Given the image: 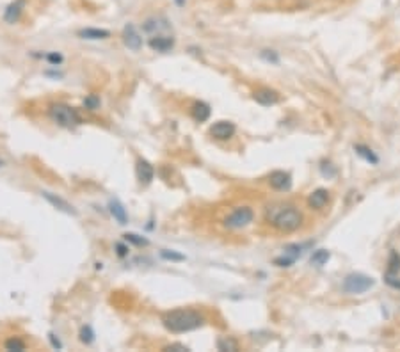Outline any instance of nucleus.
<instances>
[{
    "instance_id": "nucleus-1",
    "label": "nucleus",
    "mask_w": 400,
    "mask_h": 352,
    "mask_svg": "<svg viewBox=\"0 0 400 352\" xmlns=\"http://www.w3.org/2000/svg\"><path fill=\"white\" fill-rule=\"evenodd\" d=\"M162 324L171 332H188L201 327L205 324V317L194 309H174L162 317Z\"/></svg>"
},
{
    "instance_id": "nucleus-2",
    "label": "nucleus",
    "mask_w": 400,
    "mask_h": 352,
    "mask_svg": "<svg viewBox=\"0 0 400 352\" xmlns=\"http://www.w3.org/2000/svg\"><path fill=\"white\" fill-rule=\"evenodd\" d=\"M272 224H274V228H278L279 231L290 233V231H295L302 224V215H301V212L292 207L281 208V210L272 217Z\"/></svg>"
},
{
    "instance_id": "nucleus-3",
    "label": "nucleus",
    "mask_w": 400,
    "mask_h": 352,
    "mask_svg": "<svg viewBox=\"0 0 400 352\" xmlns=\"http://www.w3.org/2000/svg\"><path fill=\"white\" fill-rule=\"evenodd\" d=\"M48 114H50L52 121L64 126V128H71V126L80 125V116L77 114V110L71 109L66 103H54V105H50Z\"/></svg>"
},
{
    "instance_id": "nucleus-4",
    "label": "nucleus",
    "mask_w": 400,
    "mask_h": 352,
    "mask_svg": "<svg viewBox=\"0 0 400 352\" xmlns=\"http://www.w3.org/2000/svg\"><path fill=\"white\" fill-rule=\"evenodd\" d=\"M375 285L373 278L361 272H352L343 279V292L347 293H365Z\"/></svg>"
},
{
    "instance_id": "nucleus-5",
    "label": "nucleus",
    "mask_w": 400,
    "mask_h": 352,
    "mask_svg": "<svg viewBox=\"0 0 400 352\" xmlns=\"http://www.w3.org/2000/svg\"><path fill=\"white\" fill-rule=\"evenodd\" d=\"M253 219H255V212L249 207H240V208H235V210L224 219V226L230 228V230H239V228L251 224Z\"/></svg>"
},
{
    "instance_id": "nucleus-6",
    "label": "nucleus",
    "mask_w": 400,
    "mask_h": 352,
    "mask_svg": "<svg viewBox=\"0 0 400 352\" xmlns=\"http://www.w3.org/2000/svg\"><path fill=\"white\" fill-rule=\"evenodd\" d=\"M235 130L237 128L232 121H217V123H214L212 128H210V135H212L214 139H217V141H226V139L233 137Z\"/></svg>"
},
{
    "instance_id": "nucleus-7",
    "label": "nucleus",
    "mask_w": 400,
    "mask_h": 352,
    "mask_svg": "<svg viewBox=\"0 0 400 352\" xmlns=\"http://www.w3.org/2000/svg\"><path fill=\"white\" fill-rule=\"evenodd\" d=\"M43 194V198L48 201V203L52 205L54 208H57L59 212H63V214H68V215H77V210L73 208V205H70L66 200H63L61 196L54 194V192H41Z\"/></svg>"
},
{
    "instance_id": "nucleus-8",
    "label": "nucleus",
    "mask_w": 400,
    "mask_h": 352,
    "mask_svg": "<svg viewBox=\"0 0 400 352\" xmlns=\"http://www.w3.org/2000/svg\"><path fill=\"white\" fill-rule=\"evenodd\" d=\"M123 43L125 47H128L130 50L133 52H139L142 48V38L133 25H126L125 31H123Z\"/></svg>"
},
{
    "instance_id": "nucleus-9",
    "label": "nucleus",
    "mask_w": 400,
    "mask_h": 352,
    "mask_svg": "<svg viewBox=\"0 0 400 352\" xmlns=\"http://www.w3.org/2000/svg\"><path fill=\"white\" fill-rule=\"evenodd\" d=\"M269 184L276 191H288L292 187V176L285 171H274L269 176Z\"/></svg>"
},
{
    "instance_id": "nucleus-10",
    "label": "nucleus",
    "mask_w": 400,
    "mask_h": 352,
    "mask_svg": "<svg viewBox=\"0 0 400 352\" xmlns=\"http://www.w3.org/2000/svg\"><path fill=\"white\" fill-rule=\"evenodd\" d=\"M253 98H255V102H258L260 105H274V103L279 102V94L276 93L274 89H269V87H262V89L255 91V94H253Z\"/></svg>"
},
{
    "instance_id": "nucleus-11",
    "label": "nucleus",
    "mask_w": 400,
    "mask_h": 352,
    "mask_svg": "<svg viewBox=\"0 0 400 352\" xmlns=\"http://www.w3.org/2000/svg\"><path fill=\"white\" fill-rule=\"evenodd\" d=\"M135 171H137V180L141 182L142 185L151 184V180H153V176H155V169L148 160H142V158H139Z\"/></svg>"
},
{
    "instance_id": "nucleus-12",
    "label": "nucleus",
    "mask_w": 400,
    "mask_h": 352,
    "mask_svg": "<svg viewBox=\"0 0 400 352\" xmlns=\"http://www.w3.org/2000/svg\"><path fill=\"white\" fill-rule=\"evenodd\" d=\"M24 8H25V0H15V2H11L4 13V20L8 24H16L20 20Z\"/></svg>"
},
{
    "instance_id": "nucleus-13",
    "label": "nucleus",
    "mask_w": 400,
    "mask_h": 352,
    "mask_svg": "<svg viewBox=\"0 0 400 352\" xmlns=\"http://www.w3.org/2000/svg\"><path fill=\"white\" fill-rule=\"evenodd\" d=\"M327 201H329V192L326 189H317L308 198V205H310V208H315V210L324 208L327 205Z\"/></svg>"
},
{
    "instance_id": "nucleus-14",
    "label": "nucleus",
    "mask_w": 400,
    "mask_h": 352,
    "mask_svg": "<svg viewBox=\"0 0 400 352\" xmlns=\"http://www.w3.org/2000/svg\"><path fill=\"white\" fill-rule=\"evenodd\" d=\"M149 47L153 48L155 52H169L174 47V38H169V36H155V38L149 39Z\"/></svg>"
},
{
    "instance_id": "nucleus-15",
    "label": "nucleus",
    "mask_w": 400,
    "mask_h": 352,
    "mask_svg": "<svg viewBox=\"0 0 400 352\" xmlns=\"http://www.w3.org/2000/svg\"><path fill=\"white\" fill-rule=\"evenodd\" d=\"M109 208H110V214H112V217L116 221H118L119 224H126L128 223V215H126V210H125V207H123L119 201H116V200H112L109 203Z\"/></svg>"
},
{
    "instance_id": "nucleus-16",
    "label": "nucleus",
    "mask_w": 400,
    "mask_h": 352,
    "mask_svg": "<svg viewBox=\"0 0 400 352\" xmlns=\"http://www.w3.org/2000/svg\"><path fill=\"white\" fill-rule=\"evenodd\" d=\"M190 112H192V117L196 119V121L203 123L210 117V112H212V110H210V107H208L205 102H196L192 105V109H190Z\"/></svg>"
},
{
    "instance_id": "nucleus-17",
    "label": "nucleus",
    "mask_w": 400,
    "mask_h": 352,
    "mask_svg": "<svg viewBox=\"0 0 400 352\" xmlns=\"http://www.w3.org/2000/svg\"><path fill=\"white\" fill-rule=\"evenodd\" d=\"M354 151L357 153V155L361 156V158H365L368 164H372V165H375V164H379V156L375 155V153L372 151V149L368 148V146H365V144H356L354 146Z\"/></svg>"
},
{
    "instance_id": "nucleus-18",
    "label": "nucleus",
    "mask_w": 400,
    "mask_h": 352,
    "mask_svg": "<svg viewBox=\"0 0 400 352\" xmlns=\"http://www.w3.org/2000/svg\"><path fill=\"white\" fill-rule=\"evenodd\" d=\"M79 36L84 39H107L110 36V32L105 31V29H82L79 32Z\"/></svg>"
},
{
    "instance_id": "nucleus-19",
    "label": "nucleus",
    "mask_w": 400,
    "mask_h": 352,
    "mask_svg": "<svg viewBox=\"0 0 400 352\" xmlns=\"http://www.w3.org/2000/svg\"><path fill=\"white\" fill-rule=\"evenodd\" d=\"M329 258H331L329 251H327V249H318V251H315V253L311 254L310 262H311V265H313V267H324L327 262H329Z\"/></svg>"
},
{
    "instance_id": "nucleus-20",
    "label": "nucleus",
    "mask_w": 400,
    "mask_h": 352,
    "mask_svg": "<svg viewBox=\"0 0 400 352\" xmlns=\"http://www.w3.org/2000/svg\"><path fill=\"white\" fill-rule=\"evenodd\" d=\"M400 272V253L391 251L388 258V274H398Z\"/></svg>"
},
{
    "instance_id": "nucleus-21",
    "label": "nucleus",
    "mask_w": 400,
    "mask_h": 352,
    "mask_svg": "<svg viewBox=\"0 0 400 352\" xmlns=\"http://www.w3.org/2000/svg\"><path fill=\"white\" fill-rule=\"evenodd\" d=\"M217 347H219V350H230V352L239 350V345H237V341L233 338H223V340H219Z\"/></svg>"
},
{
    "instance_id": "nucleus-22",
    "label": "nucleus",
    "mask_w": 400,
    "mask_h": 352,
    "mask_svg": "<svg viewBox=\"0 0 400 352\" xmlns=\"http://www.w3.org/2000/svg\"><path fill=\"white\" fill-rule=\"evenodd\" d=\"M94 340V332L93 329H91V325H84L82 329H80V341H84V343H93Z\"/></svg>"
},
{
    "instance_id": "nucleus-23",
    "label": "nucleus",
    "mask_w": 400,
    "mask_h": 352,
    "mask_svg": "<svg viewBox=\"0 0 400 352\" xmlns=\"http://www.w3.org/2000/svg\"><path fill=\"white\" fill-rule=\"evenodd\" d=\"M260 57L267 63H272V64H278L279 63V55L276 54L274 50H262L260 52Z\"/></svg>"
},
{
    "instance_id": "nucleus-24",
    "label": "nucleus",
    "mask_w": 400,
    "mask_h": 352,
    "mask_svg": "<svg viewBox=\"0 0 400 352\" xmlns=\"http://www.w3.org/2000/svg\"><path fill=\"white\" fill-rule=\"evenodd\" d=\"M6 348L8 350H25V343L20 338H11V340L6 341Z\"/></svg>"
},
{
    "instance_id": "nucleus-25",
    "label": "nucleus",
    "mask_w": 400,
    "mask_h": 352,
    "mask_svg": "<svg viewBox=\"0 0 400 352\" xmlns=\"http://www.w3.org/2000/svg\"><path fill=\"white\" fill-rule=\"evenodd\" d=\"M84 107L89 110H96L100 107V98L96 94H89V96L84 100Z\"/></svg>"
},
{
    "instance_id": "nucleus-26",
    "label": "nucleus",
    "mask_w": 400,
    "mask_h": 352,
    "mask_svg": "<svg viewBox=\"0 0 400 352\" xmlns=\"http://www.w3.org/2000/svg\"><path fill=\"white\" fill-rule=\"evenodd\" d=\"M125 240L126 242H132V244H135V246H148V240L146 239H142V237H139V235H135V233H126L125 235Z\"/></svg>"
},
{
    "instance_id": "nucleus-27",
    "label": "nucleus",
    "mask_w": 400,
    "mask_h": 352,
    "mask_svg": "<svg viewBox=\"0 0 400 352\" xmlns=\"http://www.w3.org/2000/svg\"><path fill=\"white\" fill-rule=\"evenodd\" d=\"M160 254H162V258H164V260H171V262H183V260H185L183 254H178V253H174V251L164 249Z\"/></svg>"
},
{
    "instance_id": "nucleus-28",
    "label": "nucleus",
    "mask_w": 400,
    "mask_h": 352,
    "mask_svg": "<svg viewBox=\"0 0 400 352\" xmlns=\"http://www.w3.org/2000/svg\"><path fill=\"white\" fill-rule=\"evenodd\" d=\"M294 262H295L294 256H290V254H287V253H285V256H279V258L274 260V263L278 267H290Z\"/></svg>"
},
{
    "instance_id": "nucleus-29",
    "label": "nucleus",
    "mask_w": 400,
    "mask_h": 352,
    "mask_svg": "<svg viewBox=\"0 0 400 352\" xmlns=\"http://www.w3.org/2000/svg\"><path fill=\"white\" fill-rule=\"evenodd\" d=\"M47 59H48V63H52L54 66H57V64L63 63V55L57 54V52H52V54H48Z\"/></svg>"
},
{
    "instance_id": "nucleus-30",
    "label": "nucleus",
    "mask_w": 400,
    "mask_h": 352,
    "mask_svg": "<svg viewBox=\"0 0 400 352\" xmlns=\"http://www.w3.org/2000/svg\"><path fill=\"white\" fill-rule=\"evenodd\" d=\"M386 283H388L389 286H393V288L400 290V281H396V279L393 278V274H388V276H386Z\"/></svg>"
},
{
    "instance_id": "nucleus-31",
    "label": "nucleus",
    "mask_w": 400,
    "mask_h": 352,
    "mask_svg": "<svg viewBox=\"0 0 400 352\" xmlns=\"http://www.w3.org/2000/svg\"><path fill=\"white\" fill-rule=\"evenodd\" d=\"M116 249H118L119 256H126V254H128V247L123 246V244H118V246H116Z\"/></svg>"
},
{
    "instance_id": "nucleus-32",
    "label": "nucleus",
    "mask_w": 400,
    "mask_h": 352,
    "mask_svg": "<svg viewBox=\"0 0 400 352\" xmlns=\"http://www.w3.org/2000/svg\"><path fill=\"white\" fill-rule=\"evenodd\" d=\"M164 350H188L187 347H185V345H169V347H165Z\"/></svg>"
},
{
    "instance_id": "nucleus-33",
    "label": "nucleus",
    "mask_w": 400,
    "mask_h": 352,
    "mask_svg": "<svg viewBox=\"0 0 400 352\" xmlns=\"http://www.w3.org/2000/svg\"><path fill=\"white\" fill-rule=\"evenodd\" d=\"M50 341H52V345H54V347H57V348H61V347H63V345H61V341H59V340H55V336H54V334H50Z\"/></svg>"
},
{
    "instance_id": "nucleus-34",
    "label": "nucleus",
    "mask_w": 400,
    "mask_h": 352,
    "mask_svg": "<svg viewBox=\"0 0 400 352\" xmlns=\"http://www.w3.org/2000/svg\"><path fill=\"white\" fill-rule=\"evenodd\" d=\"M2 164H4V162H2V160H0V167H2Z\"/></svg>"
}]
</instances>
